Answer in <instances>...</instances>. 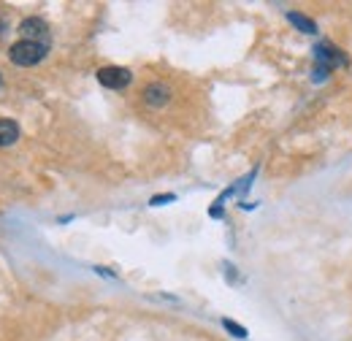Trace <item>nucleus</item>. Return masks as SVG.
I'll use <instances>...</instances> for the list:
<instances>
[{
    "instance_id": "nucleus-1",
    "label": "nucleus",
    "mask_w": 352,
    "mask_h": 341,
    "mask_svg": "<svg viewBox=\"0 0 352 341\" xmlns=\"http://www.w3.org/2000/svg\"><path fill=\"white\" fill-rule=\"evenodd\" d=\"M46 52H49V46H44V43L25 41L22 38V41H16L8 49V57H11V63H16L22 68H30V65H38L44 60Z\"/></svg>"
},
{
    "instance_id": "nucleus-3",
    "label": "nucleus",
    "mask_w": 352,
    "mask_h": 341,
    "mask_svg": "<svg viewBox=\"0 0 352 341\" xmlns=\"http://www.w3.org/2000/svg\"><path fill=\"white\" fill-rule=\"evenodd\" d=\"M133 79V74L128 68H120V65H109V68H100L98 71V82L109 89H122L128 87Z\"/></svg>"
},
{
    "instance_id": "nucleus-6",
    "label": "nucleus",
    "mask_w": 352,
    "mask_h": 341,
    "mask_svg": "<svg viewBox=\"0 0 352 341\" xmlns=\"http://www.w3.org/2000/svg\"><path fill=\"white\" fill-rule=\"evenodd\" d=\"M19 138V125L11 120H0V146H11Z\"/></svg>"
},
{
    "instance_id": "nucleus-5",
    "label": "nucleus",
    "mask_w": 352,
    "mask_h": 341,
    "mask_svg": "<svg viewBox=\"0 0 352 341\" xmlns=\"http://www.w3.org/2000/svg\"><path fill=\"white\" fill-rule=\"evenodd\" d=\"M168 98H171V89L166 85H149L144 89V100L149 106H163V103H168Z\"/></svg>"
},
{
    "instance_id": "nucleus-9",
    "label": "nucleus",
    "mask_w": 352,
    "mask_h": 341,
    "mask_svg": "<svg viewBox=\"0 0 352 341\" xmlns=\"http://www.w3.org/2000/svg\"><path fill=\"white\" fill-rule=\"evenodd\" d=\"M166 201H174V195H155V198H152V206H160V204H166Z\"/></svg>"
},
{
    "instance_id": "nucleus-8",
    "label": "nucleus",
    "mask_w": 352,
    "mask_h": 341,
    "mask_svg": "<svg viewBox=\"0 0 352 341\" xmlns=\"http://www.w3.org/2000/svg\"><path fill=\"white\" fill-rule=\"evenodd\" d=\"M222 325H225V328H228V331H230L233 336H239V339H244V336H247V331H244L241 325H236V322H230V320H222Z\"/></svg>"
},
{
    "instance_id": "nucleus-7",
    "label": "nucleus",
    "mask_w": 352,
    "mask_h": 341,
    "mask_svg": "<svg viewBox=\"0 0 352 341\" xmlns=\"http://www.w3.org/2000/svg\"><path fill=\"white\" fill-rule=\"evenodd\" d=\"M287 19H290L296 28H301V33H307V36H314V33H317V25H314L309 16H304V14H293V11H290Z\"/></svg>"
},
{
    "instance_id": "nucleus-2",
    "label": "nucleus",
    "mask_w": 352,
    "mask_h": 341,
    "mask_svg": "<svg viewBox=\"0 0 352 341\" xmlns=\"http://www.w3.org/2000/svg\"><path fill=\"white\" fill-rule=\"evenodd\" d=\"M314 52H317V71H314V79H325V74H328L331 68L347 65V57H344L339 49H333L331 43H320Z\"/></svg>"
},
{
    "instance_id": "nucleus-4",
    "label": "nucleus",
    "mask_w": 352,
    "mask_h": 341,
    "mask_svg": "<svg viewBox=\"0 0 352 341\" xmlns=\"http://www.w3.org/2000/svg\"><path fill=\"white\" fill-rule=\"evenodd\" d=\"M19 33H22V38H25V41H36V43H44V46H49V41H52L46 22L44 19H36V16L25 19V22L19 25Z\"/></svg>"
}]
</instances>
